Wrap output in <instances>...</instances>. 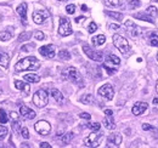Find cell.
Here are the masks:
<instances>
[{
    "mask_svg": "<svg viewBox=\"0 0 158 148\" xmlns=\"http://www.w3.org/2000/svg\"><path fill=\"white\" fill-rule=\"evenodd\" d=\"M24 80L28 81V83H39L40 81V76L37 75V74H33V73H29V74H26L24 75Z\"/></svg>",
    "mask_w": 158,
    "mask_h": 148,
    "instance_id": "7402d4cb",
    "label": "cell"
},
{
    "mask_svg": "<svg viewBox=\"0 0 158 148\" xmlns=\"http://www.w3.org/2000/svg\"><path fill=\"white\" fill-rule=\"evenodd\" d=\"M147 108H148V105H147L146 102H136V103L134 105L131 112H133L134 115H141Z\"/></svg>",
    "mask_w": 158,
    "mask_h": 148,
    "instance_id": "5bb4252c",
    "label": "cell"
},
{
    "mask_svg": "<svg viewBox=\"0 0 158 148\" xmlns=\"http://www.w3.org/2000/svg\"><path fill=\"white\" fill-rule=\"evenodd\" d=\"M105 114L106 115H113V112L111 111V109H105Z\"/></svg>",
    "mask_w": 158,
    "mask_h": 148,
    "instance_id": "c3c4849f",
    "label": "cell"
},
{
    "mask_svg": "<svg viewBox=\"0 0 158 148\" xmlns=\"http://www.w3.org/2000/svg\"><path fill=\"white\" fill-rule=\"evenodd\" d=\"M66 12H67L68 15H73V14L76 12V6H74V5H67Z\"/></svg>",
    "mask_w": 158,
    "mask_h": 148,
    "instance_id": "8d00e7d4",
    "label": "cell"
},
{
    "mask_svg": "<svg viewBox=\"0 0 158 148\" xmlns=\"http://www.w3.org/2000/svg\"><path fill=\"white\" fill-rule=\"evenodd\" d=\"M73 138V132H68V134H66V135H63V137H62V142L63 143H69L71 142V140Z\"/></svg>",
    "mask_w": 158,
    "mask_h": 148,
    "instance_id": "f546056e",
    "label": "cell"
},
{
    "mask_svg": "<svg viewBox=\"0 0 158 148\" xmlns=\"http://www.w3.org/2000/svg\"><path fill=\"white\" fill-rule=\"evenodd\" d=\"M113 44H114V46L118 49L122 54H127L130 50V46H129L128 40L124 37L119 35V34H114L113 35Z\"/></svg>",
    "mask_w": 158,
    "mask_h": 148,
    "instance_id": "5b68a950",
    "label": "cell"
},
{
    "mask_svg": "<svg viewBox=\"0 0 158 148\" xmlns=\"http://www.w3.org/2000/svg\"><path fill=\"white\" fill-rule=\"evenodd\" d=\"M40 68V61L37 60L34 56L24 57L19 61L15 66L16 72H23V71H37Z\"/></svg>",
    "mask_w": 158,
    "mask_h": 148,
    "instance_id": "6da1fadb",
    "label": "cell"
},
{
    "mask_svg": "<svg viewBox=\"0 0 158 148\" xmlns=\"http://www.w3.org/2000/svg\"><path fill=\"white\" fill-rule=\"evenodd\" d=\"M84 19H85V17H83V16H79V17H77V18H76V22H77V23H80V22H83Z\"/></svg>",
    "mask_w": 158,
    "mask_h": 148,
    "instance_id": "7dc6e473",
    "label": "cell"
},
{
    "mask_svg": "<svg viewBox=\"0 0 158 148\" xmlns=\"http://www.w3.org/2000/svg\"><path fill=\"white\" fill-rule=\"evenodd\" d=\"M142 129L143 130H151L152 129V126H151V125H148V124H143V125H142Z\"/></svg>",
    "mask_w": 158,
    "mask_h": 148,
    "instance_id": "f6af8a7d",
    "label": "cell"
},
{
    "mask_svg": "<svg viewBox=\"0 0 158 148\" xmlns=\"http://www.w3.org/2000/svg\"><path fill=\"white\" fill-rule=\"evenodd\" d=\"M60 1H66V0H60Z\"/></svg>",
    "mask_w": 158,
    "mask_h": 148,
    "instance_id": "11a10c76",
    "label": "cell"
},
{
    "mask_svg": "<svg viewBox=\"0 0 158 148\" xmlns=\"http://www.w3.org/2000/svg\"><path fill=\"white\" fill-rule=\"evenodd\" d=\"M20 113L24 119H34L35 115H37L35 112L33 111V109H31L29 107H27V106H21Z\"/></svg>",
    "mask_w": 158,
    "mask_h": 148,
    "instance_id": "9a60e30c",
    "label": "cell"
},
{
    "mask_svg": "<svg viewBox=\"0 0 158 148\" xmlns=\"http://www.w3.org/2000/svg\"><path fill=\"white\" fill-rule=\"evenodd\" d=\"M103 125L106 126V129L114 130L116 125H114V120H113V117H112V115H106V117L103 118Z\"/></svg>",
    "mask_w": 158,
    "mask_h": 148,
    "instance_id": "d6986e66",
    "label": "cell"
},
{
    "mask_svg": "<svg viewBox=\"0 0 158 148\" xmlns=\"http://www.w3.org/2000/svg\"><path fill=\"white\" fill-rule=\"evenodd\" d=\"M20 129H22L20 121H19V120H15V123H12V130H14V131H19Z\"/></svg>",
    "mask_w": 158,
    "mask_h": 148,
    "instance_id": "f35d334b",
    "label": "cell"
},
{
    "mask_svg": "<svg viewBox=\"0 0 158 148\" xmlns=\"http://www.w3.org/2000/svg\"><path fill=\"white\" fill-rule=\"evenodd\" d=\"M122 135L120 134H113V135H110L108 138H107V145L108 146H116L118 147L119 145L122 143Z\"/></svg>",
    "mask_w": 158,
    "mask_h": 148,
    "instance_id": "2e32d148",
    "label": "cell"
},
{
    "mask_svg": "<svg viewBox=\"0 0 158 148\" xmlns=\"http://www.w3.org/2000/svg\"><path fill=\"white\" fill-rule=\"evenodd\" d=\"M63 74L66 75V78H67L68 80H71V81L74 83V84H78L80 88H83V78H81L80 73H79L74 67H68V68L63 72Z\"/></svg>",
    "mask_w": 158,
    "mask_h": 148,
    "instance_id": "7a4b0ae2",
    "label": "cell"
},
{
    "mask_svg": "<svg viewBox=\"0 0 158 148\" xmlns=\"http://www.w3.org/2000/svg\"><path fill=\"white\" fill-rule=\"evenodd\" d=\"M49 17V12L46 10H37L33 12V21L37 24H43Z\"/></svg>",
    "mask_w": 158,
    "mask_h": 148,
    "instance_id": "7c38bea8",
    "label": "cell"
},
{
    "mask_svg": "<svg viewBox=\"0 0 158 148\" xmlns=\"http://www.w3.org/2000/svg\"><path fill=\"white\" fill-rule=\"evenodd\" d=\"M153 103H158V98H155V100H153Z\"/></svg>",
    "mask_w": 158,
    "mask_h": 148,
    "instance_id": "816d5d0a",
    "label": "cell"
},
{
    "mask_svg": "<svg viewBox=\"0 0 158 148\" xmlns=\"http://www.w3.org/2000/svg\"><path fill=\"white\" fill-rule=\"evenodd\" d=\"M157 12L158 11L156 6H148L145 12L136 14L135 17L139 19H142V21H147V22H150V23H153V22H155V17L157 16Z\"/></svg>",
    "mask_w": 158,
    "mask_h": 148,
    "instance_id": "3957f363",
    "label": "cell"
},
{
    "mask_svg": "<svg viewBox=\"0 0 158 148\" xmlns=\"http://www.w3.org/2000/svg\"><path fill=\"white\" fill-rule=\"evenodd\" d=\"M125 28H127V31L130 33V35L134 38L140 37V35H142V33H143V29H142L141 27L136 26V24H135L134 22H131V21H127V22H125Z\"/></svg>",
    "mask_w": 158,
    "mask_h": 148,
    "instance_id": "ba28073f",
    "label": "cell"
},
{
    "mask_svg": "<svg viewBox=\"0 0 158 148\" xmlns=\"http://www.w3.org/2000/svg\"><path fill=\"white\" fill-rule=\"evenodd\" d=\"M0 76H1V72H0Z\"/></svg>",
    "mask_w": 158,
    "mask_h": 148,
    "instance_id": "9f6ffc18",
    "label": "cell"
},
{
    "mask_svg": "<svg viewBox=\"0 0 158 148\" xmlns=\"http://www.w3.org/2000/svg\"><path fill=\"white\" fill-rule=\"evenodd\" d=\"M105 4L107 6H118L120 4V0H105Z\"/></svg>",
    "mask_w": 158,
    "mask_h": 148,
    "instance_id": "d6a6232c",
    "label": "cell"
},
{
    "mask_svg": "<svg viewBox=\"0 0 158 148\" xmlns=\"http://www.w3.org/2000/svg\"><path fill=\"white\" fill-rule=\"evenodd\" d=\"M88 128L91 129L93 131H99L101 125H100L99 123H93V124H88Z\"/></svg>",
    "mask_w": 158,
    "mask_h": 148,
    "instance_id": "d590c367",
    "label": "cell"
},
{
    "mask_svg": "<svg viewBox=\"0 0 158 148\" xmlns=\"http://www.w3.org/2000/svg\"><path fill=\"white\" fill-rule=\"evenodd\" d=\"M12 38V35H11V33H9V32H0V40L1 41H9L10 39Z\"/></svg>",
    "mask_w": 158,
    "mask_h": 148,
    "instance_id": "4316f807",
    "label": "cell"
},
{
    "mask_svg": "<svg viewBox=\"0 0 158 148\" xmlns=\"http://www.w3.org/2000/svg\"><path fill=\"white\" fill-rule=\"evenodd\" d=\"M16 11H17V14L21 16V21H22V23L26 26L27 24V4L26 2H22L19 5V7L16 9Z\"/></svg>",
    "mask_w": 158,
    "mask_h": 148,
    "instance_id": "e0dca14e",
    "label": "cell"
},
{
    "mask_svg": "<svg viewBox=\"0 0 158 148\" xmlns=\"http://www.w3.org/2000/svg\"><path fill=\"white\" fill-rule=\"evenodd\" d=\"M21 134H22L23 138H26V140L29 138V131H28L27 128H22V129H21Z\"/></svg>",
    "mask_w": 158,
    "mask_h": 148,
    "instance_id": "74e56055",
    "label": "cell"
},
{
    "mask_svg": "<svg viewBox=\"0 0 158 148\" xmlns=\"http://www.w3.org/2000/svg\"><path fill=\"white\" fill-rule=\"evenodd\" d=\"M140 5H141L140 0H129V6H130L131 9H136Z\"/></svg>",
    "mask_w": 158,
    "mask_h": 148,
    "instance_id": "836d02e7",
    "label": "cell"
},
{
    "mask_svg": "<svg viewBox=\"0 0 158 148\" xmlns=\"http://www.w3.org/2000/svg\"><path fill=\"white\" fill-rule=\"evenodd\" d=\"M9 63H10V57H9V55L0 49V66L4 67L5 69H7L9 68Z\"/></svg>",
    "mask_w": 158,
    "mask_h": 148,
    "instance_id": "ac0fdd59",
    "label": "cell"
},
{
    "mask_svg": "<svg viewBox=\"0 0 158 148\" xmlns=\"http://www.w3.org/2000/svg\"><path fill=\"white\" fill-rule=\"evenodd\" d=\"M157 61H158V52H157Z\"/></svg>",
    "mask_w": 158,
    "mask_h": 148,
    "instance_id": "db71d44e",
    "label": "cell"
},
{
    "mask_svg": "<svg viewBox=\"0 0 158 148\" xmlns=\"http://www.w3.org/2000/svg\"><path fill=\"white\" fill-rule=\"evenodd\" d=\"M7 120H9V117L6 115L5 111L1 108V109H0V123H1V124H6Z\"/></svg>",
    "mask_w": 158,
    "mask_h": 148,
    "instance_id": "f1b7e54d",
    "label": "cell"
},
{
    "mask_svg": "<svg viewBox=\"0 0 158 148\" xmlns=\"http://www.w3.org/2000/svg\"><path fill=\"white\" fill-rule=\"evenodd\" d=\"M98 92H99L100 96H102L103 98H106L108 101H111L113 98V96H114V90H113L111 84H105L103 86L100 88Z\"/></svg>",
    "mask_w": 158,
    "mask_h": 148,
    "instance_id": "30bf717a",
    "label": "cell"
},
{
    "mask_svg": "<svg viewBox=\"0 0 158 148\" xmlns=\"http://www.w3.org/2000/svg\"><path fill=\"white\" fill-rule=\"evenodd\" d=\"M156 91H157V93H158V80H157V83H156Z\"/></svg>",
    "mask_w": 158,
    "mask_h": 148,
    "instance_id": "f907efd6",
    "label": "cell"
},
{
    "mask_svg": "<svg viewBox=\"0 0 158 148\" xmlns=\"http://www.w3.org/2000/svg\"><path fill=\"white\" fill-rule=\"evenodd\" d=\"M105 14H106L107 16L112 17V18L117 19V21H122V19H123V15H122V14H119V12H113V11H105Z\"/></svg>",
    "mask_w": 158,
    "mask_h": 148,
    "instance_id": "d4e9b609",
    "label": "cell"
},
{
    "mask_svg": "<svg viewBox=\"0 0 158 148\" xmlns=\"http://www.w3.org/2000/svg\"><path fill=\"white\" fill-rule=\"evenodd\" d=\"M59 57L63 61H68L71 58V54L67 51V50H61L59 52Z\"/></svg>",
    "mask_w": 158,
    "mask_h": 148,
    "instance_id": "484cf974",
    "label": "cell"
},
{
    "mask_svg": "<svg viewBox=\"0 0 158 148\" xmlns=\"http://www.w3.org/2000/svg\"><path fill=\"white\" fill-rule=\"evenodd\" d=\"M10 117H11V119L15 121V120H19V115H17V113H15V112H11L10 113Z\"/></svg>",
    "mask_w": 158,
    "mask_h": 148,
    "instance_id": "7bdbcfd3",
    "label": "cell"
},
{
    "mask_svg": "<svg viewBox=\"0 0 158 148\" xmlns=\"http://www.w3.org/2000/svg\"><path fill=\"white\" fill-rule=\"evenodd\" d=\"M6 136H7V129L4 125H0V140L6 138Z\"/></svg>",
    "mask_w": 158,
    "mask_h": 148,
    "instance_id": "4dcf8cb0",
    "label": "cell"
},
{
    "mask_svg": "<svg viewBox=\"0 0 158 148\" xmlns=\"http://www.w3.org/2000/svg\"><path fill=\"white\" fill-rule=\"evenodd\" d=\"M96 29H98V26H96L95 22H91V23L89 24V27H88V32H89V33H95Z\"/></svg>",
    "mask_w": 158,
    "mask_h": 148,
    "instance_id": "e575fe53",
    "label": "cell"
},
{
    "mask_svg": "<svg viewBox=\"0 0 158 148\" xmlns=\"http://www.w3.org/2000/svg\"><path fill=\"white\" fill-rule=\"evenodd\" d=\"M1 93H2V89H1V88H0V95H1Z\"/></svg>",
    "mask_w": 158,
    "mask_h": 148,
    "instance_id": "f5cc1de1",
    "label": "cell"
},
{
    "mask_svg": "<svg viewBox=\"0 0 158 148\" xmlns=\"http://www.w3.org/2000/svg\"><path fill=\"white\" fill-rule=\"evenodd\" d=\"M79 117H80L81 119H86V120H89V119L91 118V115H90L89 113H85V112H83V113H80V114H79Z\"/></svg>",
    "mask_w": 158,
    "mask_h": 148,
    "instance_id": "60d3db41",
    "label": "cell"
},
{
    "mask_svg": "<svg viewBox=\"0 0 158 148\" xmlns=\"http://www.w3.org/2000/svg\"><path fill=\"white\" fill-rule=\"evenodd\" d=\"M49 102V96H48V92L45 90H38L37 92L33 95V103L39 107V108H43L48 105Z\"/></svg>",
    "mask_w": 158,
    "mask_h": 148,
    "instance_id": "277c9868",
    "label": "cell"
},
{
    "mask_svg": "<svg viewBox=\"0 0 158 148\" xmlns=\"http://www.w3.org/2000/svg\"><path fill=\"white\" fill-rule=\"evenodd\" d=\"M34 37H35L37 40H44V39H45V34H44V33H41V32H35Z\"/></svg>",
    "mask_w": 158,
    "mask_h": 148,
    "instance_id": "ab89813d",
    "label": "cell"
},
{
    "mask_svg": "<svg viewBox=\"0 0 158 148\" xmlns=\"http://www.w3.org/2000/svg\"><path fill=\"white\" fill-rule=\"evenodd\" d=\"M34 129H35V131H37L38 134L43 135V136H46V135H49L50 131H51V125H50L46 120H39L38 123H35Z\"/></svg>",
    "mask_w": 158,
    "mask_h": 148,
    "instance_id": "9c48e42d",
    "label": "cell"
},
{
    "mask_svg": "<svg viewBox=\"0 0 158 148\" xmlns=\"http://www.w3.org/2000/svg\"><path fill=\"white\" fill-rule=\"evenodd\" d=\"M101 138H102V134H100L98 131H94L84 138V145L86 147H98Z\"/></svg>",
    "mask_w": 158,
    "mask_h": 148,
    "instance_id": "8992f818",
    "label": "cell"
},
{
    "mask_svg": "<svg viewBox=\"0 0 158 148\" xmlns=\"http://www.w3.org/2000/svg\"><path fill=\"white\" fill-rule=\"evenodd\" d=\"M39 54L43 55L46 58H52L55 56V46L54 45H45V46H41L39 47Z\"/></svg>",
    "mask_w": 158,
    "mask_h": 148,
    "instance_id": "4fadbf2b",
    "label": "cell"
},
{
    "mask_svg": "<svg viewBox=\"0 0 158 148\" xmlns=\"http://www.w3.org/2000/svg\"><path fill=\"white\" fill-rule=\"evenodd\" d=\"M81 102L85 103V105H89L93 102V95H85L83 98H81Z\"/></svg>",
    "mask_w": 158,
    "mask_h": 148,
    "instance_id": "1f68e13d",
    "label": "cell"
},
{
    "mask_svg": "<svg viewBox=\"0 0 158 148\" xmlns=\"http://www.w3.org/2000/svg\"><path fill=\"white\" fill-rule=\"evenodd\" d=\"M120 60L116 55H110L106 60V64H113V66H119Z\"/></svg>",
    "mask_w": 158,
    "mask_h": 148,
    "instance_id": "cb8c5ba5",
    "label": "cell"
},
{
    "mask_svg": "<svg viewBox=\"0 0 158 148\" xmlns=\"http://www.w3.org/2000/svg\"><path fill=\"white\" fill-rule=\"evenodd\" d=\"M150 44L152 46H158V34L156 33H152L150 35Z\"/></svg>",
    "mask_w": 158,
    "mask_h": 148,
    "instance_id": "83f0119b",
    "label": "cell"
},
{
    "mask_svg": "<svg viewBox=\"0 0 158 148\" xmlns=\"http://www.w3.org/2000/svg\"><path fill=\"white\" fill-rule=\"evenodd\" d=\"M93 44L95 45V46H101V45H103L105 44V41H106V37L105 35H102V34H100V35H96V37L93 38Z\"/></svg>",
    "mask_w": 158,
    "mask_h": 148,
    "instance_id": "603a6c76",
    "label": "cell"
},
{
    "mask_svg": "<svg viewBox=\"0 0 158 148\" xmlns=\"http://www.w3.org/2000/svg\"><path fill=\"white\" fill-rule=\"evenodd\" d=\"M81 10H83V11H86V10H88L86 5H81Z\"/></svg>",
    "mask_w": 158,
    "mask_h": 148,
    "instance_id": "681fc988",
    "label": "cell"
},
{
    "mask_svg": "<svg viewBox=\"0 0 158 148\" xmlns=\"http://www.w3.org/2000/svg\"><path fill=\"white\" fill-rule=\"evenodd\" d=\"M50 93H51V96L56 100V102H59V103H63V102H64L63 95L57 89H51V90H50Z\"/></svg>",
    "mask_w": 158,
    "mask_h": 148,
    "instance_id": "44dd1931",
    "label": "cell"
},
{
    "mask_svg": "<svg viewBox=\"0 0 158 148\" xmlns=\"http://www.w3.org/2000/svg\"><path fill=\"white\" fill-rule=\"evenodd\" d=\"M83 50H84L85 55L88 56L89 58L94 60V61L100 62V61L103 60V54H102L101 51H95V50L90 49V46H88V45H84V46H83Z\"/></svg>",
    "mask_w": 158,
    "mask_h": 148,
    "instance_id": "8fae6325",
    "label": "cell"
},
{
    "mask_svg": "<svg viewBox=\"0 0 158 148\" xmlns=\"http://www.w3.org/2000/svg\"><path fill=\"white\" fill-rule=\"evenodd\" d=\"M40 148H51V146L48 142H41L40 143Z\"/></svg>",
    "mask_w": 158,
    "mask_h": 148,
    "instance_id": "ee69618b",
    "label": "cell"
},
{
    "mask_svg": "<svg viewBox=\"0 0 158 148\" xmlns=\"http://www.w3.org/2000/svg\"><path fill=\"white\" fill-rule=\"evenodd\" d=\"M29 37H31V34H29V33H24V34H21L20 40H21V41H22V40H28V39H29Z\"/></svg>",
    "mask_w": 158,
    "mask_h": 148,
    "instance_id": "b9f144b4",
    "label": "cell"
},
{
    "mask_svg": "<svg viewBox=\"0 0 158 148\" xmlns=\"http://www.w3.org/2000/svg\"><path fill=\"white\" fill-rule=\"evenodd\" d=\"M110 28H111V29L117 31V29H119V26L118 24H110Z\"/></svg>",
    "mask_w": 158,
    "mask_h": 148,
    "instance_id": "bcb514c9",
    "label": "cell"
},
{
    "mask_svg": "<svg viewBox=\"0 0 158 148\" xmlns=\"http://www.w3.org/2000/svg\"><path fill=\"white\" fill-rule=\"evenodd\" d=\"M72 26L68 18H60V27H59V34L62 37H68L72 34Z\"/></svg>",
    "mask_w": 158,
    "mask_h": 148,
    "instance_id": "52a82bcc",
    "label": "cell"
},
{
    "mask_svg": "<svg viewBox=\"0 0 158 148\" xmlns=\"http://www.w3.org/2000/svg\"><path fill=\"white\" fill-rule=\"evenodd\" d=\"M15 86H16V89H19L21 91H24L26 95H28V93H29V90H31L29 85L26 84V83H23V81H21V80H16V81H15Z\"/></svg>",
    "mask_w": 158,
    "mask_h": 148,
    "instance_id": "ffe728a7",
    "label": "cell"
}]
</instances>
